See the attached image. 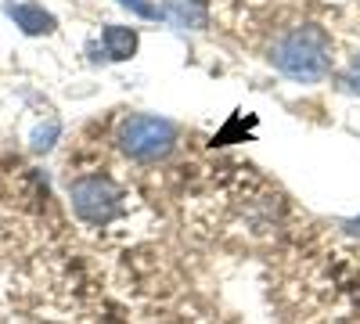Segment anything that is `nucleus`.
I'll list each match as a JSON object with an SVG mask.
<instances>
[{
  "label": "nucleus",
  "instance_id": "2",
  "mask_svg": "<svg viewBox=\"0 0 360 324\" xmlns=\"http://www.w3.org/2000/svg\"><path fill=\"white\" fill-rule=\"evenodd\" d=\"M119 148L134 162H159L176 148V127L162 115H127L119 123Z\"/></svg>",
  "mask_w": 360,
  "mask_h": 324
},
{
  "label": "nucleus",
  "instance_id": "4",
  "mask_svg": "<svg viewBox=\"0 0 360 324\" xmlns=\"http://www.w3.org/2000/svg\"><path fill=\"white\" fill-rule=\"evenodd\" d=\"M4 15L22 29L25 37H51L58 29V18L44 8V4H33V0H4Z\"/></svg>",
  "mask_w": 360,
  "mask_h": 324
},
{
  "label": "nucleus",
  "instance_id": "9",
  "mask_svg": "<svg viewBox=\"0 0 360 324\" xmlns=\"http://www.w3.org/2000/svg\"><path fill=\"white\" fill-rule=\"evenodd\" d=\"M346 86H349L353 94H360V54L353 58V62H349V69H346Z\"/></svg>",
  "mask_w": 360,
  "mask_h": 324
},
{
  "label": "nucleus",
  "instance_id": "6",
  "mask_svg": "<svg viewBox=\"0 0 360 324\" xmlns=\"http://www.w3.org/2000/svg\"><path fill=\"white\" fill-rule=\"evenodd\" d=\"M137 44H141V37H137L134 25H105L101 29V47H105V54L112 58V62H127V58H134Z\"/></svg>",
  "mask_w": 360,
  "mask_h": 324
},
{
  "label": "nucleus",
  "instance_id": "1",
  "mask_svg": "<svg viewBox=\"0 0 360 324\" xmlns=\"http://www.w3.org/2000/svg\"><path fill=\"white\" fill-rule=\"evenodd\" d=\"M270 62H274L281 76L295 83H321L332 72V40H328V33L317 22L292 25L270 47Z\"/></svg>",
  "mask_w": 360,
  "mask_h": 324
},
{
  "label": "nucleus",
  "instance_id": "10",
  "mask_svg": "<svg viewBox=\"0 0 360 324\" xmlns=\"http://www.w3.org/2000/svg\"><path fill=\"white\" fill-rule=\"evenodd\" d=\"M346 231L349 234H360V220H346Z\"/></svg>",
  "mask_w": 360,
  "mask_h": 324
},
{
  "label": "nucleus",
  "instance_id": "8",
  "mask_svg": "<svg viewBox=\"0 0 360 324\" xmlns=\"http://www.w3.org/2000/svg\"><path fill=\"white\" fill-rule=\"evenodd\" d=\"M115 4H123L137 18H159V8L152 4V0H115Z\"/></svg>",
  "mask_w": 360,
  "mask_h": 324
},
{
  "label": "nucleus",
  "instance_id": "3",
  "mask_svg": "<svg viewBox=\"0 0 360 324\" xmlns=\"http://www.w3.org/2000/svg\"><path fill=\"white\" fill-rule=\"evenodd\" d=\"M69 198H72L76 216L94 223V227H105V223L123 216V191H119V184L105 173L76 176V181L69 184Z\"/></svg>",
  "mask_w": 360,
  "mask_h": 324
},
{
  "label": "nucleus",
  "instance_id": "5",
  "mask_svg": "<svg viewBox=\"0 0 360 324\" xmlns=\"http://www.w3.org/2000/svg\"><path fill=\"white\" fill-rule=\"evenodd\" d=\"M159 15L176 29H205L209 25V0H162Z\"/></svg>",
  "mask_w": 360,
  "mask_h": 324
},
{
  "label": "nucleus",
  "instance_id": "7",
  "mask_svg": "<svg viewBox=\"0 0 360 324\" xmlns=\"http://www.w3.org/2000/svg\"><path fill=\"white\" fill-rule=\"evenodd\" d=\"M58 134H62V123H58V119H47L44 127L33 130V137H29V148H33V152H51Z\"/></svg>",
  "mask_w": 360,
  "mask_h": 324
}]
</instances>
